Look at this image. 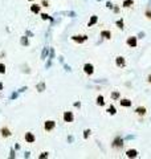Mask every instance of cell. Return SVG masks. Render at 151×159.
<instances>
[{
  "label": "cell",
  "mask_w": 151,
  "mask_h": 159,
  "mask_svg": "<svg viewBox=\"0 0 151 159\" xmlns=\"http://www.w3.org/2000/svg\"><path fill=\"white\" fill-rule=\"evenodd\" d=\"M97 103L99 105V106H101V105H104V103H105V101H104V97H102V95H99V97L97 98Z\"/></svg>",
  "instance_id": "5bb4252c"
},
{
  "label": "cell",
  "mask_w": 151,
  "mask_h": 159,
  "mask_svg": "<svg viewBox=\"0 0 151 159\" xmlns=\"http://www.w3.org/2000/svg\"><path fill=\"white\" fill-rule=\"evenodd\" d=\"M146 16H147V19H151V9L146 11Z\"/></svg>",
  "instance_id": "d6986e66"
},
{
  "label": "cell",
  "mask_w": 151,
  "mask_h": 159,
  "mask_svg": "<svg viewBox=\"0 0 151 159\" xmlns=\"http://www.w3.org/2000/svg\"><path fill=\"white\" fill-rule=\"evenodd\" d=\"M43 19H44V20L48 19V15H47V13H43Z\"/></svg>",
  "instance_id": "44dd1931"
},
{
  "label": "cell",
  "mask_w": 151,
  "mask_h": 159,
  "mask_svg": "<svg viewBox=\"0 0 151 159\" xmlns=\"http://www.w3.org/2000/svg\"><path fill=\"white\" fill-rule=\"evenodd\" d=\"M0 73H5V65L0 64Z\"/></svg>",
  "instance_id": "ac0fdd59"
},
{
  "label": "cell",
  "mask_w": 151,
  "mask_h": 159,
  "mask_svg": "<svg viewBox=\"0 0 151 159\" xmlns=\"http://www.w3.org/2000/svg\"><path fill=\"white\" fill-rule=\"evenodd\" d=\"M121 105H122V106H130L131 102H130L129 100H122V101H121Z\"/></svg>",
  "instance_id": "4fadbf2b"
},
{
  "label": "cell",
  "mask_w": 151,
  "mask_h": 159,
  "mask_svg": "<svg viewBox=\"0 0 151 159\" xmlns=\"http://www.w3.org/2000/svg\"><path fill=\"white\" fill-rule=\"evenodd\" d=\"M137 114H139V115H144V114H146V107H138Z\"/></svg>",
  "instance_id": "30bf717a"
},
{
  "label": "cell",
  "mask_w": 151,
  "mask_h": 159,
  "mask_svg": "<svg viewBox=\"0 0 151 159\" xmlns=\"http://www.w3.org/2000/svg\"><path fill=\"white\" fill-rule=\"evenodd\" d=\"M127 157L129 158H135V157H137V151H135V150H129V151H127Z\"/></svg>",
  "instance_id": "9c48e42d"
},
{
  "label": "cell",
  "mask_w": 151,
  "mask_h": 159,
  "mask_svg": "<svg viewBox=\"0 0 151 159\" xmlns=\"http://www.w3.org/2000/svg\"><path fill=\"white\" fill-rule=\"evenodd\" d=\"M31 9L33 13H38V11H40V5H37V4H33L32 7H31Z\"/></svg>",
  "instance_id": "ba28073f"
},
{
  "label": "cell",
  "mask_w": 151,
  "mask_h": 159,
  "mask_svg": "<svg viewBox=\"0 0 151 159\" xmlns=\"http://www.w3.org/2000/svg\"><path fill=\"white\" fill-rule=\"evenodd\" d=\"M0 133H1V137H9L11 135V130L8 127H3L1 130H0Z\"/></svg>",
  "instance_id": "7a4b0ae2"
},
{
  "label": "cell",
  "mask_w": 151,
  "mask_h": 159,
  "mask_svg": "<svg viewBox=\"0 0 151 159\" xmlns=\"http://www.w3.org/2000/svg\"><path fill=\"white\" fill-rule=\"evenodd\" d=\"M107 112H109V114H115V107H114V106H110Z\"/></svg>",
  "instance_id": "2e32d148"
},
{
  "label": "cell",
  "mask_w": 151,
  "mask_h": 159,
  "mask_svg": "<svg viewBox=\"0 0 151 159\" xmlns=\"http://www.w3.org/2000/svg\"><path fill=\"white\" fill-rule=\"evenodd\" d=\"M131 4H132V0H126V1L123 3V7H130Z\"/></svg>",
  "instance_id": "9a60e30c"
},
{
  "label": "cell",
  "mask_w": 151,
  "mask_h": 159,
  "mask_svg": "<svg viewBox=\"0 0 151 159\" xmlns=\"http://www.w3.org/2000/svg\"><path fill=\"white\" fill-rule=\"evenodd\" d=\"M127 45H129V47H131V48L137 47V38H135V37H129V40H127Z\"/></svg>",
  "instance_id": "3957f363"
},
{
  "label": "cell",
  "mask_w": 151,
  "mask_h": 159,
  "mask_svg": "<svg viewBox=\"0 0 151 159\" xmlns=\"http://www.w3.org/2000/svg\"><path fill=\"white\" fill-rule=\"evenodd\" d=\"M101 36H105V38H110V32H109V31H102L101 32Z\"/></svg>",
  "instance_id": "7c38bea8"
},
{
  "label": "cell",
  "mask_w": 151,
  "mask_h": 159,
  "mask_svg": "<svg viewBox=\"0 0 151 159\" xmlns=\"http://www.w3.org/2000/svg\"><path fill=\"white\" fill-rule=\"evenodd\" d=\"M53 127H54V122L53 121H47L45 122V130L47 131H50Z\"/></svg>",
  "instance_id": "5b68a950"
},
{
  "label": "cell",
  "mask_w": 151,
  "mask_h": 159,
  "mask_svg": "<svg viewBox=\"0 0 151 159\" xmlns=\"http://www.w3.org/2000/svg\"><path fill=\"white\" fill-rule=\"evenodd\" d=\"M149 82H151V76H149Z\"/></svg>",
  "instance_id": "7402d4cb"
},
{
  "label": "cell",
  "mask_w": 151,
  "mask_h": 159,
  "mask_svg": "<svg viewBox=\"0 0 151 159\" xmlns=\"http://www.w3.org/2000/svg\"><path fill=\"white\" fill-rule=\"evenodd\" d=\"M123 21H122V20H119V21H118V27H119V28H123Z\"/></svg>",
  "instance_id": "ffe728a7"
},
{
  "label": "cell",
  "mask_w": 151,
  "mask_h": 159,
  "mask_svg": "<svg viewBox=\"0 0 151 159\" xmlns=\"http://www.w3.org/2000/svg\"><path fill=\"white\" fill-rule=\"evenodd\" d=\"M84 70H85V73H86V74H92V73H93V70H94V68H93V65H92V64H86L85 66H84Z\"/></svg>",
  "instance_id": "6da1fadb"
},
{
  "label": "cell",
  "mask_w": 151,
  "mask_h": 159,
  "mask_svg": "<svg viewBox=\"0 0 151 159\" xmlns=\"http://www.w3.org/2000/svg\"><path fill=\"white\" fill-rule=\"evenodd\" d=\"M117 65H118V66H123V65H125V58H123V57H117Z\"/></svg>",
  "instance_id": "8992f818"
},
{
  "label": "cell",
  "mask_w": 151,
  "mask_h": 159,
  "mask_svg": "<svg viewBox=\"0 0 151 159\" xmlns=\"http://www.w3.org/2000/svg\"><path fill=\"white\" fill-rule=\"evenodd\" d=\"M73 40H74V41H78V43H80V41L82 43V41H85V40H86V37H85V36H81V38H80V36H74Z\"/></svg>",
  "instance_id": "8fae6325"
},
{
  "label": "cell",
  "mask_w": 151,
  "mask_h": 159,
  "mask_svg": "<svg viewBox=\"0 0 151 159\" xmlns=\"http://www.w3.org/2000/svg\"><path fill=\"white\" fill-rule=\"evenodd\" d=\"M25 140H28V142H33V140H35V137H33L31 133H27L25 134Z\"/></svg>",
  "instance_id": "52a82bcc"
},
{
  "label": "cell",
  "mask_w": 151,
  "mask_h": 159,
  "mask_svg": "<svg viewBox=\"0 0 151 159\" xmlns=\"http://www.w3.org/2000/svg\"><path fill=\"white\" fill-rule=\"evenodd\" d=\"M95 21H97V16H93L92 19H90V21H89V25H92V24H94Z\"/></svg>",
  "instance_id": "e0dca14e"
},
{
  "label": "cell",
  "mask_w": 151,
  "mask_h": 159,
  "mask_svg": "<svg viewBox=\"0 0 151 159\" xmlns=\"http://www.w3.org/2000/svg\"><path fill=\"white\" fill-rule=\"evenodd\" d=\"M64 119H65V122H72L73 121V114H72L70 112H66L64 114Z\"/></svg>",
  "instance_id": "277c9868"
}]
</instances>
